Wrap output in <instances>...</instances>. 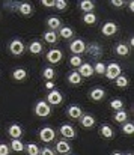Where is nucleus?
Wrapping results in <instances>:
<instances>
[{"instance_id":"nucleus-41","label":"nucleus","mask_w":134,"mask_h":155,"mask_svg":"<svg viewBox=\"0 0 134 155\" xmlns=\"http://www.w3.org/2000/svg\"><path fill=\"white\" fill-rule=\"evenodd\" d=\"M39 154H42V155H53V154H54V151H51V149H48V148H44L42 151H39Z\"/></svg>"},{"instance_id":"nucleus-3","label":"nucleus","mask_w":134,"mask_h":155,"mask_svg":"<svg viewBox=\"0 0 134 155\" xmlns=\"http://www.w3.org/2000/svg\"><path fill=\"white\" fill-rule=\"evenodd\" d=\"M54 137H56V133H54V130L50 128V127H44V128L39 131V139H41L42 142H45V143L53 142Z\"/></svg>"},{"instance_id":"nucleus-16","label":"nucleus","mask_w":134,"mask_h":155,"mask_svg":"<svg viewBox=\"0 0 134 155\" xmlns=\"http://www.w3.org/2000/svg\"><path fill=\"white\" fill-rule=\"evenodd\" d=\"M79 6H80V9H82L85 14L92 12V11L95 9V3H93L92 0H82V2L79 3Z\"/></svg>"},{"instance_id":"nucleus-24","label":"nucleus","mask_w":134,"mask_h":155,"mask_svg":"<svg viewBox=\"0 0 134 155\" xmlns=\"http://www.w3.org/2000/svg\"><path fill=\"white\" fill-rule=\"evenodd\" d=\"M44 41L48 44H56L57 42V33L54 30H50V32H45L44 33Z\"/></svg>"},{"instance_id":"nucleus-27","label":"nucleus","mask_w":134,"mask_h":155,"mask_svg":"<svg viewBox=\"0 0 134 155\" xmlns=\"http://www.w3.org/2000/svg\"><path fill=\"white\" fill-rule=\"evenodd\" d=\"M115 51H116L118 56H124V57H125V56L130 54V48H128L125 44H118L116 48H115Z\"/></svg>"},{"instance_id":"nucleus-33","label":"nucleus","mask_w":134,"mask_h":155,"mask_svg":"<svg viewBox=\"0 0 134 155\" xmlns=\"http://www.w3.org/2000/svg\"><path fill=\"white\" fill-rule=\"evenodd\" d=\"M26 151H27L29 155H38L39 154V148H38L35 143H29V145L26 146Z\"/></svg>"},{"instance_id":"nucleus-26","label":"nucleus","mask_w":134,"mask_h":155,"mask_svg":"<svg viewBox=\"0 0 134 155\" xmlns=\"http://www.w3.org/2000/svg\"><path fill=\"white\" fill-rule=\"evenodd\" d=\"M59 35H60V38H63V39H69V38H72L74 30H72L71 27H60Z\"/></svg>"},{"instance_id":"nucleus-12","label":"nucleus","mask_w":134,"mask_h":155,"mask_svg":"<svg viewBox=\"0 0 134 155\" xmlns=\"http://www.w3.org/2000/svg\"><path fill=\"white\" fill-rule=\"evenodd\" d=\"M8 133H9V136H11L12 139H20V137L23 136V128H21L20 125H17V124H12V125L8 128Z\"/></svg>"},{"instance_id":"nucleus-9","label":"nucleus","mask_w":134,"mask_h":155,"mask_svg":"<svg viewBox=\"0 0 134 155\" xmlns=\"http://www.w3.org/2000/svg\"><path fill=\"white\" fill-rule=\"evenodd\" d=\"M47 101L50 104H53V105H57V104H60L63 101V97H62V94L59 91H51L48 94V97H47Z\"/></svg>"},{"instance_id":"nucleus-34","label":"nucleus","mask_w":134,"mask_h":155,"mask_svg":"<svg viewBox=\"0 0 134 155\" xmlns=\"http://www.w3.org/2000/svg\"><path fill=\"white\" fill-rule=\"evenodd\" d=\"M82 63H83V60H82V57H80V56H72V57L69 59V65H71V66H74V68H79Z\"/></svg>"},{"instance_id":"nucleus-19","label":"nucleus","mask_w":134,"mask_h":155,"mask_svg":"<svg viewBox=\"0 0 134 155\" xmlns=\"http://www.w3.org/2000/svg\"><path fill=\"white\" fill-rule=\"evenodd\" d=\"M12 78H14L15 81H23V80H26V78H27V72H26V69H23V68L15 69V71L12 72Z\"/></svg>"},{"instance_id":"nucleus-2","label":"nucleus","mask_w":134,"mask_h":155,"mask_svg":"<svg viewBox=\"0 0 134 155\" xmlns=\"http://www.w3.org/2000/svg\"><path fill=\"white\" fill-rule=\"evenodd\" d=\"M35 114H38L41 117L50 116L51 114V108H50V105L45 103V101H39V103H36V105H35Z\"/></svg>"},{"instance_id":"nucleus-7","label":"nucleus","mask_w":134,"mask_h":155,"mask_svg":"<svg viewBox=\"0 0 134 155\" xmlns=\"http://www.w3.org/2000/svg\"><path fill=\"white\" fill-rule=\"evenodd\" d=\"M116 32H118V26H116L115 23H112V21L104 23L102 27H101V33H102L104 36H113Z\"/></svg>"},{"instance_id":"nucleus-15","label":"nucleus","mask_w":134,"mask_h":155,"mask_svg":"<svg viewBox=\"0 0 134 155\" xmlns=\"http://www.w3.org/2000/svg\"><path fill=\"white\" fill-rule=\"evenodd\" d=\"M17 9H18V12H20L21 15H24V17L30 15V14H32V11H33L32 5H30V3H26V2H24V3H18Z\"/></svg>"},{"instance_id":"nucleus-23","label":"nucleus","mask_w":134,"mask_h":155,"mask_svg":"<svg viewBox=\"0 0 134 155\" xmlns=\"http://www.w3.org/2000/svg\"><path fill=\"white\" fill-rule=\"evenodd\" d=\"M113 119H115L118 124H124V122H127L128 114H127V111H124V110H116V113L113 114Z\"/></svg>"},{"instance_id":"nucleus-6","label":"nucleus","mask_w":134,"mask_h":155,"mask_svg":"<svg viewBox=\"0 0 134 155\" xmlns=\"http://www.w3.org/2000/svg\"><path fill=\"white\" fill-rule=\"evenodd\" d=\"M69 48H71V51L74 54H82V53L86 51V42L83 39H75V41L71 42Z\"/></svg>"},{"instance_id":"nucleus-22","label":"nucleus","mask_w":134,"mask_h":155,"mask_svg":"<svg viewBox=\"0 0 134 155\" xmlns=\"http://www.w3.org/2000/svg\"><path fill=\"white\" fill-rule=\"evenodd\" d=\"M60 18H57V17H50L48 20H47V26L51 29V30H57V29H60Z\"/></svg>"},{"instance_id":"nucleus-35","label":"nucleus","mask_w":134,"mask_h":155,"mask_svg":"<svg viewBox=\"0 0 134 155\" xmlns=\"http://www.w3.org/2000/svg\"><path fill=\"white\" fill-rule=\"evenodd\" d=\"M110 107H112L113 110H122L124 101H122V100H113V101L110 103Z\"/></svg>"},{"instance_id":"nucleus-31","label":"nucleus","mask_w":134,"mask_h":155,"mask_svg":"<svg viewBox=\"0 0 134 155\" xmlns=\"http://www.w3.org/2000/svg\"><path fill=\"white\" fill-rule=\"evenodd\" d=\"M54 69L51 68V66H47L44 71H42V77H44L45 80H51V78H54Z\"/></svg>"},{"instance_id":"nucleus-32","label":"nucleus","mask_w":134,"mask_h":155,"mask_svg":"<svg viewBox=\"0 0 134 155\" xmlns=\"http://www.w3.org/2000/svg\"><path fill=\"white\" fill-rule=\"evenodd\" d=\"M93 72H96V74H106V63L96 62L93 65Z\"/></svg>"},{"instance_id":"nucleus-17","label":"nucleus","mask_w":134,"mask_h":155,"mask_svg":"<svg viewBox=\"0 0 134 155\" xmlns=\"http://www.w3.org/2000/svg\"><path fill=\"white\" fill-rule=\"evenodd\" d=\"M82 78H83V77H82L77 71H72V72L68 74V81H69V84H72V86L80 84V83H82Z\"/></svg>"},{"instance_id":"nucleus-38","label":"nucleus","mask_w":134,"mask_h":155,"mask_svg":"<svg viewBox=\"0 0 134 155\" xmlns=\"http://www.w3.org/2000/svg\"><path fill=\"white\" fill-rule=\"evenodd\" d=\"M9 152H11V148H9L8 145L2 143V145H0V155H8Z\"/></svg>"},{"instance_id":"nucleus-28","label":"nucleus","mask_w":134,"mask_h":155,"mask_svg":"<svg viewBox=\"0 0 134 155\" xmlns=\"http://www.w3.org/2000/svg\"><path fill=\"white\" fill-rule=\"evenodd\" d=\"M11 148H12V151H15V152H23V151H24V145H23L18 139H14V140H12Z\"/></svg>"},{"instance_id":"nucleus-36","label":"nucleus","mask_w":134,"mask_h":155,"mask_svg":"<svg viewBox=\"0 0 134 155\" xmlns=\"http://www.w3.org/2000/svg\"><path fill=\"white\" fill-rule=\"evenodd\" d=\"M68 6V3L65 0H54V8H57L59 11H65Z\"/></svg>"},{"instance_id":"nucleus-10","label":"nucleus","mask_w":134,"mask_h":155,"mask_svg":"<svg viewBox=\"0 0 134 155\" xmlns=\"http://www.w3.org/2000/svg\"><path fill=\"white\" fill-rule=\"evenodd\" d=\"M66 114H68V117H71V119H80V117L83 116V111H82V108H80L79 105H71V107H68Z\"/></svg>"},{"instance_id":"nucleus-30","label":"nucleus","mask_w":134,"mask_h":155,"mask_svg":"<svg viewBox=\"0 0 134 155\" xmlns=\"http://www.w3.org/2000/svg\"><path fill=\"white\" fill-rule=\"evenodd\" d=\"M115 83L118 87H127L128 86V78L124 77V75H119L118 78H115Z\"/></svg>"},{"instance_id":"nucleus-8","label":"nucleus","mask_w":134,"mask_h":155,"mask_svg":"<svg viewBox=\"0 0 134 155\" xmlns=\"http://www.w3.org/2000/svg\"><path fill=\"white\" fill-rule=\"evenodd\" d=\"M77 72H79L82 77H85V78L92 77V75H93V66H92L90 63H82V65L77 68Z\"/></svg>"},{"instance_id":"nucleus-43","label":"nucleus","mask_w":134,"mask_h":155,"mask_svg":"<svg viewBox=\"0 0 134 155\" xmlns=\"http://www.w3.org/2000/svg\"><path fill=\"white\" fill-rule=\"evenodd\" d=\"M128 8H130V11L131 12H134V2L131 0V2H128Z\"/></svg>"},{"instance_id":"nucleus-1","label":"nucleus","mask_w":134,"mask_h":155,"mask_svg":"<svg viewBox=\"0 0 134 155\" xmlns=\"http://www.w3.org/2000/svg\"><path fill=\"white\" fill-rule=\"evenodd\" d=\"M106 75L109 80H115L121 75V65L113 62V63H109L106 65Z\"/></svg>"},{"instance_id":"nucleus-37","label":"nucleus","mask_w":134,"mask_h":155,"mask_svg":"<svg viewBox=\"0 0 134 155\" xmlns=\"http://www.w3.org/2000/svg\"><path fill=\"white\" fill-rule=\"evenodd\" d=\"M86 50L89 51L90 56H99V53H101L99 47H96V45H90V47H86Z\"/></svg>"},{"instance_id":"nucleus-11","label":"nucleus","mask_w":134,"mask_h":155,"mask_svg":"<svg viewBox=\"0 0 134 155\" xmlns=\"http://www.w3.org/2000/svg\"><path fill=\"white\" fill-rule=\"evenodd\" d=\"M60 134H62L65 139H74V137H75V130H74L71 125L65 124V125L60 127Z\"/></svg>"},{"instance_id":"nucleus-5","label":"nucleus","mask_w":134,"mask_h":155,"mask_svg":"<svg viewBox=\"0 0 134 155\" xmlns=\"http://www.w3.org/2000/svg\"><path fill=\"white\" fill-rule=\"evenodd\" d=\"M9 51H11V54H14V56L23 54V53H24V44H23L20 39H14V41L9 44Z\"/></svg>"},{"instance_id":"nucleus-21","label":"nucleus","mask_w":134,"mask_h":155,"mask_svg":"<svg viewBox=\"0 0 134 155\" xmlns=\"http://www.w3.org/2000/svg\"><path fill=\"white\" fill-rule=\"evenodd\" d=\"M29 51L32 53V54H35V56L39 54V53L42 51V44H41L39 41H36V39L32 41V42L29 44Z\"/></svg>"},{"instance_id":"nucleus-13","label":"nucleus","mask_w":134,"mask_h":155,"mask_svg":"<svg viewBox=\"0 0 134 155\" xmlns=\"http://www.w3.org/2000/svg\"><path fill=\"white\" fill-rule=\"evenodd\" d=\"M80 122H82V127L83 128H88V130L95 127V117L90 116V114H83L80 117Z\"/></svg>"},{"instance_id":"nucleus-40","label":"nucleus","mask_w":134,"mask_h":155,"mask_svg":"<svg viewBox=\"0 0 134 155\" xmlns=\"http://www.w3.org/2000/svg\"><path fill=\"white\" fill-rule=\"evenodd\" d=\"M112 5L116 6V8H122L125 5V2H122V0H112Z\"/></svg>"},{"instance_id":"nucleus-42","label":"nucleus","mask_w":134,"mask_h":155,"mask_svg":"<svg viewBox=\"0 0 134 155\" xmlns=\"http://www.w3.org/2000/svg\"><path fill=\"white\" fill-rule=\"evenodd\" d=\"M45 87H47V89H53V87H54V83H53L51 80H47V81H45Z\"/></svg>"},{"instance_id":"nucleus-18","label":"nucleus","mask_w":134,"mask_h":155,"mask_svg":"<svg viewBox=\"0 0 134 155\" xmlns=\"http://www.w3.org/2000/svg\"><path fill=\"white\" fill-rule=\"evenodd\" d=\"M56 151H57L59 154H69V152H71V146L68 145V142L60 140V142L56 143Z\"/></svg>"},{"instance_id":"nucleus-14","label":"nucleus","mask_w":134,"mask_h":155,"mask_svg":"<svg viewBox=\"0 0 134 155\" xmlns=\"http://www.w3.org/2000/svg\"><path fill=\"white\" fill-rule=\"evenodd\" d=\"M104 95H106V92H104V89H101V87H93L89 94L90 100H93V101H101V100L104 98Z\"/></svg>"},{"instance_id":"nucleus-25","label":"nucleus","mask_w":134,"mask_h":155,"mask_svg":"<svg viewBox=\"0 0 134 155\" xmlns=\"http://www.w3.org/2000/svg\"><path fill=\"white\" fill-rule=\"evenodd\" d=\"M96 15L93 14V12H88V14H83V23L85 24H89V26H92V24H95L96 23Z\"/></svg>"},{"instance_id":"nucleus-4","label":"nucleus","mask_w":134,"mask_h":155,"mask_svg":"<svg viewBox=\"0 0 134 155\" xmlns=\"http://www.w3.org/2000/svg\"><path fill=\"white\" fill-rule=\"evenodd\" d=\"M62 59H63V53L60 51L59 48H51L50 51L47 53V60H48L50 63H53V65L59 63Z\"/></svg>"},{"instance_id":"nucleus-39","label":"nucleus","mask_w":134,"mask_h":155,"mask_svg":"<svg viewBox=\"0 0 134 155\" xmlns=\"http://www.w3.org/2000/svg\"><path fill=\"white\" fill-rule=\"evenodd\" d=\"M41 5L45 8H54V0H41Z\"/></svg>"},{"instance_id":"nucleus-20","label":"nucleus","mask_w":134,"mask_h":155,"mask_svg":"<svg viewBox=\"0 0 134 155\" xmlns=\"http://www.w3.org/2000/svg\"><path fill=\"white\" fill-rule=\"evenodd\" d=\"M99 134H101L104 139H112V137H113V130H112L110 125L104 124V125H101V128H99Z\"/></svg>"},{"instance_id":"nucleus-29","label":"nucleus","mask_w":134,"mask_h":155,"mask_svg":"<svg viewBox=\"0 0 134 155\" xmlns=\"http://www.w3.org/2000/svg\"><path fill=\"white\" fill-rule=\"evenodd\" d=\"M122 131H124V134H127V136H131V134H134V124H133V122H124Z\"/></svg>"}]
</instances>
